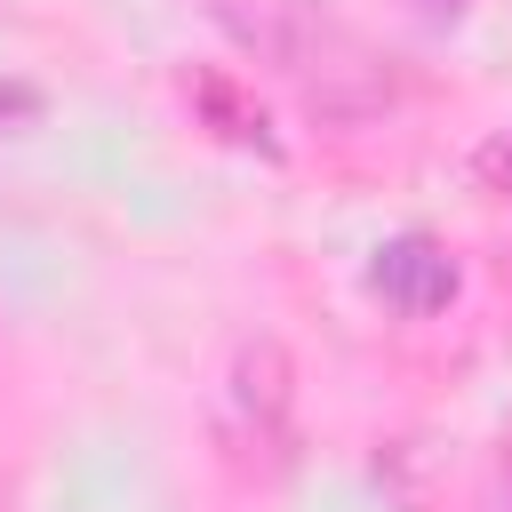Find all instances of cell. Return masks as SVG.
Returning a JSON list of instances; mask_svg holds the SVG:
<instances>
[{"label":"cell","mask_w":512,"mask_h":512,"mask_svg":"<svg viewBox=\"0 0 512 512\" xmlns=\"http://www.w3.org/2000/svg\"><path fill=\"white\" fill-rule=\"evenodd\" d=\"M280 72H288V80L304 88V104L328 112V120H368V112L392 104V64H384L352 24H336V16L312 8V0H296Z\"/></svg>","instance_id":"6da1fadb"},{"label":"cell","mask_w":512,"mask_h":512,"mask_svg":"<svg viewBox=\"0 0 512 512\" xmlns=\"http://www.w3.org/2000/svg\"><path fill=\"white\" fill-rule=\"evenodd\" d=\"M224 432L240 456L256 464H280L288 440H296V368L272 336L240 344L232 352V376H224Z\"/></svg>","instance_id":"7a4b0ae2"},{"label":"cell","mask_w":512,"mask_h":512,"mask_svg":"<svg viewBox=\"0 0 512 512\" xmlns=\"http://www.w3.org/2000/svg\"><path fill=\"white\" fill-rule=\"evenodd\" d=\"M376 296L384 304H400V312H440L448 296H456V264L432 248V240H392V248H376Z\"/></svg>","instance_id":"3957f363"},{"label":"cell","mask_w":512,"mask_h":512,"mask_svg":"<svg viewBox=\"0 0 512 512\" xmlns=\"http://www.w3.org/2000/svg\"><path fill=\"white\" fill-rule=\"evenodd\" d=\"M248 56H264V64H280L288 56V24H296V0H200Z\"/></svg>","instance_id":"277c9868"},{"label":"cell","mask_w":512,"mask_h":512,"mask_svg":"<svg viewBox=\"0 0 512 512\" xmlns=\"http://www.w3.org/2000/svg\"><path fill=\"white\" fill-rule=\"evenodd\" d=\"M192 104H200V112H216V128H224L232 144H264V152H272V136H264V112H248L232 80H216V72H200V80H192Z\"/></svg>","instance_id":"5b68a950"},{"label":"cell","mask_w":512,"mask_h":512,"mask_svg":"<svg viewBox=\"0 0 512 512\" xmlns=\"http://www.w3.org/2000/svg\"><path fill=\"white\" fill-rule=\"evenodd\" d=\"M8 112H32V96H24V88H0V120H8Z\"/></svg>","instance_id":"8992f818"},{"label":"cell","mask_w":512,"mask_h":512,"mask_svg":"<svg viewBox=\"0 0 512 512\" xmlns=\"http://www.w3.org/2000/svg\"><path fill=\"white\" fill-rule=\"evenodd\" d=\"M456 8H464V0H424V16H432V24H448Z\"/></svg>","instance_id":"52a82bcc"},{"label":"cell","mask_w":512,"mask_h":512,"mask_svg":"<svg viewBox=\"0 0 512 512\" xmlns=\"http://www.w3.org/2000/svg\"><path fill=\"white\" fill-rule=\"evenodd\" d=\"M504 512H512V472H504Z\"/></svg>","instance_id":"ba28073f"}]
</instances>
